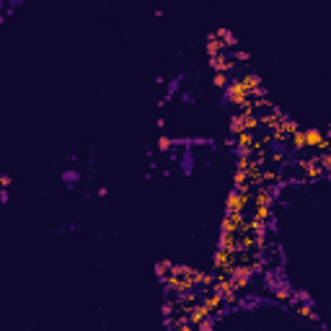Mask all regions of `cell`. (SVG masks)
Returning a JSON list of instances; mask_svg holds the SVG:
<instances>
[{
    "label": "cell",
    "mask_w": 331,
    "mask_h": 331,
    "mask_svg": "<svg viewBox=\"0 0 331 331\" xmlns=\"http://www.w3.org/2000/svg\"><path fill=\"white\" fill-rule=\"evenodd\" d=\"M248 205H254V191H230L228 194V212H243Z\"/></svg>",
    "instance_id": "6da1fadb"
},
{
    "label": "cell",
    "mask_w": 331,
    "mask_h": 331,
    "mask_svg": "<svg viewBox=\"0 0 331 331\" xmlns=\"http://www.w3.org/2000/svg\"><path fill=\"white\" fill-rule=\"evenodd\" d=\"M228 101L243 109V106H248V104H251V93L246 91V86H243L241 81H233V83L228 86Z\"/></svg>",
    "instance_id": "7a4b0ae2"
},
{
    "label": "cell",
    "mask_w": 331,
    "mask_h": 331,
    "mask_svg": "<svg viewBox=\"0 0 331 331\" xmlns=\"http://www.w3.org/2000/svg\"><path fill=\"white\" fill-rule=\"evenodd\" d=\"M305 148H318L323 153L331 150V140L323 135L321 129H305Z\"/></svg>",
    "instance_id": "3957f363"
},
{
    "label": "cell",
    "mask_w": 331,
    "mask_h": 331,
    "mask_svg": "<svg viewBox=\"0 0 331 331\" xmlns=\"http://www.w3.org/2000/svg\"><path fill=\"white\" fill-rule=\"evenodd\" d=\"M207 316H210V308L205 305V303H197L189 313H186V321L191 323V326H197V328H200L205 321H207Z\"/></svg>",
    "instance_id": "277c9868"
},
{
    "label": "cell",
    "mask_w": 331,
    "mask_h": 331,
    "mask_svg": "<svg viewBox=\"0 0 331 331\" xmlns=\"http://www.w3.org/2000/svg\"><path fill=\"white\" fill-rule=\"evenodd\" d=\"M298 129H300V127H298L295 122H290V119H285V122H282V124H280V127H277V129L272 132V138H275L277 143H287V140H290V138L295 135V132H298Z\"/></svg>",
    "instance_id": "5b68a950"
},
{
    "label": "cell",
    "mask_w": 331,
    "mask_h": 331,
    "mask_svg": "<svg viewBox=\"0 0 331 331\" xmlns=\"http://www.w3.org/2000/svg\"><path fill=\"white\" fill-rule=\"evenodd\" d=\"M259 119H261V127H267L269 132H275V129H277V127H280V124L285 122V116H282V111H277L275 106H272L269 111H264V114H261Z\"/></svg>",
    "instance_id": "8992f818"
},
{
    "label": "cell",
    "mask_w": 331,
    "mask_h": 331,
    "mask_svg": "<svg viewBox=\"0 0 331 331\" xmlns=\"http://www.w3.org/2000/svg\"><path fill=\"white\" fill-rule=\"evenodd\" d=\"M241 83L246 86V91L251 93V96H264V88H261V81H259V75H254V73H246L243 78H241Z\"/></svg>",
    "instance_id": "52a82bcc"
},
{
    "label": "cell",
    "mask_w": 331,
    "mask_h": 331,
    "mask_svg": "<svg viewBox=\"0 0 331 331\" xmlns=\"http://www.w3.org/2000/svg\"><path fill=\"white\" fill-rule=\"evenodd\" d=\"M300 166L305 168V176H308V179H321V176L326 173V168H323L321 158H313V161H303Z\"/></svg>",
    "instance_id": "ba28073f"
},
{
    "label": "cell",
    "mask_w": 331,
    "mask_h": 331,
    "mask_svg": "<svg viewBox=\"0 0 331 331\" xmlns=\"http://www.w3.org/2000/svg\"><path fill=\"white\" fill-rule=\"evenodd\" d=\"M202 303H205V305L210 308V313H212V310H218V308L225 303V295H223V293H218V290L212 287V290L205 295V300H202Z\"/></svg>",
    "instance_id": "9c48e42d"
},
{
    "label": "cell",
    "mask_w": 331,
    "mask_h": 331,
    "mask_svg": "<svg viewBox=\"0 0 331 331\" xmlns=\"http://www.w3.org/2000/svg\"><path fill=\"white\" fill-rule=\"evenodd\" d=\"M272 202V191H269V186H256L254 189V205H269Z\"/></svg>",
    "instance_id": "30bf717a"
},
{
    "label": "cell",
    "mask_w": 331,
    "mask_h": 331,
    "mask_svg": "<svg viewBox=\"0 0 331 331\" xmlns=\"http://www.w3.org/2000/svg\"><path fill=\"white\" fill-rule=\"evenodd\" d=\"M220 248L223 251H238V233H225L220 236Z\"/></svg>",
    "instance_id": "8fae6325"
},
{
    "label": "cell",
    "mask_w": 331,
    "mask_h": 331,
    "mask_svg": "<svg viewBox=\"0 0 331 331\" xmlns=\"http://www.w3.org/2000/svg\"><path fill=\"white\" fill-rule=\"evenodd\" d=\"M223 49H225V42H220V36L212 34L210 42H207V52H210L212 57H218V54H223Z\"/></svg>",
    "instance_id": "7c38bea8"
},
{
    "label": "cell",
    "mask_w": 331,
    "mask_h": 331,
    "mask_svg": "<svg viewBox=\"0 0 331 331\" xmlns=\"http://www.w3.org/2000/svg\"><path fill=\"white\" fill-rule=\"evenodd\" d=\"M212 68H215L218 73H228V70L233 68V62H230L225 54H218V57H212Z\"/></svg>",
    "instance_id": "4fadbf2b"
},
{
    "label": "cell",
    "mask_w": 331,
    "mask_h": 331,
    "mask_svg": "<svg viewBox=\"0 0 331 331\" xmlns=\"http://www.w3.org/2000/svg\"><path fill=\"white\" fill-rule=\"evenodd\" d=\"M287 143H290V148H293V150H303V148H305V129H298Z\"/></svg>",
    "instance_id": "5bb4252c"
},
{
    "label": "cell",
    "mask_w": 331,
    "mask_h": 331,
    "mask_svg": "<svg viewBox=\"0 0 331 331\" xmlns=\"http://www.w3.org/2000/svg\"><path fill=\"white\" fill-rule=\"evenodd\" d=\"M251 218L259 220V223H267L269 220V205H254V215Z\"/></svg>",
    "instance_id": "9a60e30c"
},
{
    "label": "cell",
    "mask_w": 331,
    "mask_h": 331,
    "mask_svg": "<svg viewBox=\"0 0 331 331\" xmlns=\"http://www.w3.org/2000/svg\"><path fill=\"white\" fill-rule=\"evenodd\" d=\"M215 86H218V88H225V86H228V73H218V75H215Z\"/></svg>",
    "instance_id": "2e32d148"
},
{
    "label": "cell",
    "mask_w": 331,
    "mask_h": 331,
    "mask_svg": "<svg viewBox=\"0 0 331 331\" xmlns=\"http://www.w3.org/2000/svg\"><path fill=\"white\" fill-rule=\"evenodd\" d=\"M298 313H300V316H305V318H310V321H316V318H318V316H316V313H313L308 305H300V308H298Z\"/></svg>",
    "instance_id": "e0dca14e"
},
{
    "label": "cell",
    "mask_w": 331,
    "mask_h": 331,
    "mask_svg": "<svg viewBox=\"0 0 331 331\" xmlns=\"http://www.w3.org/2000/svg\"><path fill=\"white\" fill-rule=\"evenodd\" d=\"M173 331H197V326H191V323L184 318L181 323H176V328H173Z\"/></svg>",
    "instance_id": "ac0fdd59"
},
{
    "label": "cell",
    "mask_w": 331,
    "mask_h": 331,
    "mask_svg": "<svg viewBox=\"0 0 331 331\" xmlns=\"http://www.w3.org/2000/svg\"><path fill=\"white\" fill-rule=\"evenodd\" d=\"M321 163H323V168H326V171H328V173H331V150H328V153H323V155H321Z\"/></svg>",
    "instance_id": "d6986e66"
},
{
    "label": "cell",
    "mask_w": 331,
    "mask_h": 331,
    "mask_svg": "<svg viewBox=\"0 0 331 331\" xmlns=\"http://www.w3.org/2000/svg\"><path fill=\"white\" fill-rule=\"evenodd\" d=\"M168 145H171V140H168V138H161V150H166Z\"/></svg>",
    "instance_id": "ffe728a7"
}]
</instances>
